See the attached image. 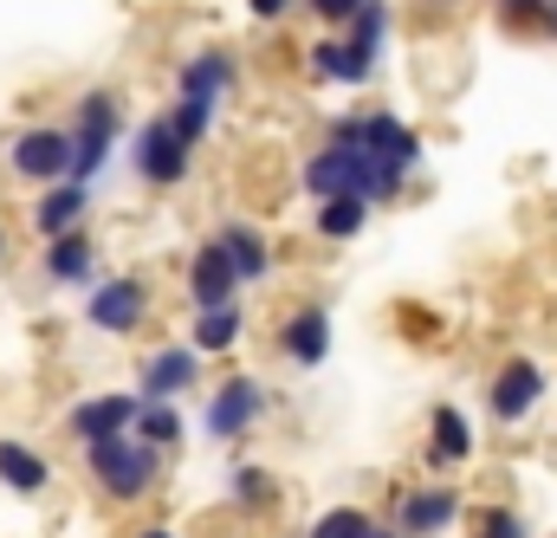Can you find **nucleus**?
Returning <instances> with one entry per match:
<instances>
[{
    "label": "nucleus",
    "mask_w": 557,
    "mask_h": 538,
    "mask_svg": "<svg viewBox=\"0 0 557 538\" xmlns=\"http://www.w3.org/2000/svg\"><path fill=\"white\" fill-rule=\"evenodd\" d=\"M85 461H91V480L111 493V500H143L156 487V448L143 435H104V441H85Z\"/></svg>",
    "instance_id": "1"
},
{
    "label": "nucleus",
    "mask_w": 557,
    "mask_h": 538,
    "mask_svg": "<svg viewBox=\"0 0 557 538\" xmlns=\"http://www.w3.org/2000/svg\"><path fill=\"white\" fill-rule=\"evenodd\" d=\"M117 98L111 91H85L78 98V124H72V182H91L98 175V162L111 156V143H117Z\"/></svg>",
    "instance_id": "2"
},
{
    "label": "nucleus",
    "mask_w": 557,
    "mask_h": 538,
    "mask_svg": "<svg viewBox=\"0 0 557 538\" xmlns=\"http://www.w3.org/2000/svg\"><path fill=\"white\" fill-rule=\"evenodd\" d=\"M143 311H149V285H143L137 272H124V279H104V285L91 292V305H85V318H91L98 331H111V338L137 331Z\"/></svg>",
    "instance_id": "3"
},
{
    "label": "nucleus",
    "mask_w": 557,
    "mask_h": 538,
    "mask_svg": "<svg viewBox=\"0 0 557 538\" xmlns=\"http://www.w3.org/2000/svg\"><path fill=\"white\" fill-rule=\"evenodd\" d=\"M247 279L234 267V254H227V241L214 234L201 254H195V267H188V298H195V311H214V305H234V292H240Z\"/></svg>",
    "instance_id": "4"
},
{
    "label": "nucleus",
    "mask_w": 557,
    "mask_h": 538,
    "mask_svg": "<svg viewBox=\"0 0 557 538\" xmlns=\"http://www.w3.org/2000/svg\"><path fill=\"white\" fill-rule=\"evenodd\" d=\"M539 396H545V370H539L532 357L499 364V370H493V383H486V403H493L499 421H525V415L539 408Z\"/></svg>",
    "instance_id": "5"
},
{
    "label": "nucleus",
    "mask_w": 557,
    "mask_h": 538,
    "mask_svg": "<svg viewBox=\"0 0 557 538\" xmlns=\"http://www.w3.org/2000/svg\"><path fill=\"white\" fill-rule=\"evenodd\" d=\"M72 131H26L13 136V169L33 175V182H65L72 175Z\"/></svg>",
    "instance_id": "6"
},
{
    "label": "nucleus",
    "mask_w": 557,
    "mask_h": 538,
    "mask_svg": "<svg viewBox=\"0 0 557 538\" xmlns=\"http://www.w3.org/2000/svg\"><path fill=\"white\" fill-rule=\"evenodd\" d=\"M137 169L156 188H175V182L188 175V143H182V131H175L169 118H156V124L137 136Z\"/></svg>",
    "instance_id": "7"
},
{
    "label": "nucleus",
    "mask_w": 557,
    "mask_h": 538,
    "mask_svg": "<svg viewBox=\"0 0 557 538\" xmlns=\"http://www.w3.org/2000/svg\"><path fill=\"white\" fill-rule=\"evenodd\" d=\"M260 421V383L253 377H234V383H221L214 396H208V435L214 441H234V435H247Z\"/></svg>",
    "instance_id": "8"
},
{
    "label": "nucleus",
    "mask_w": 557,
    "mask_h": 538,
    "mask_svg": "<svg viewBox=\"0 0 557 538\" xmlns=\"http://www.w3.org/2000/svg\"><path fill=\"white\" fill-rule=\"evenodd\" d=\"M278 351L292 357V364H324L331 357V311L324 305H298L285 325H278Z\"/></svg>",
    "instance_id": "9"
},
{
    "label": "nucleus",
    "mask_w": 557,
    "mask_h": 538,
    "mask_svg": "<svg viewBox=\"0 0 557 538\" xmlns=\"http://www.w3.org/2000/svg\"><path fill=\"white\" fill-rule=\"evenodd\" d=\"M460 519V493L454 487H421L403 493V538H434Z\"/></svg>",
    "instance_id": "10"
},
{
    "label": "nucleus",
    "mask_w": 557,
    "mask_h": 538,
    "mask_svg": "<svg viewBox=\"0 0 557 538\" xmlns=\"http://www.w3.org/2000/svg\"><path fill=\"white\" fill-rule=\"evenodd\" d=\"M137 415H143V396H91V403L72 408V435L78 441H104V435L137 428Z\"/></svg>",
    "instance_id": "11"
},
{
    "label": "nucleus",
    "mask_w": 557,
    "mask_h": 538,
    "mask_svg": "<svg viewBox=\"0 0 557 538\" xmlns=\"http://www.w3.org/2000/svg\"><path fill=\"white\" fill-rule=\"evenodd\" d=\"M311 65H318V78H337V85H363V78L376 72V46H363V39H324Z\"/></svg>",
    "instance_id": "12"
},
{
    "label": "nucleus",
    "mask_w": 557,
    "mask_h": 538,
    "mask_svg": "<svg viewBox=\"0 0 557 538\" xmlns=\"http://www.w3.org/2000/svg\"><path fill=\"white\" fill-rule=\"evenodd\" d=\"M195 351H182V344H169V351H156L149 357V370H143V396H162V403H175L188 383H195Z\"/></svg>",
    "instance_id": "13"
},
{
    "label": "nucleus",
    "mask_w": 557,
    "mask_h": 538,
    "mask_svg": "<svg viewBox=\"0 0 557 538\" xmlns=\"http://www.w3.org/2000/svg\"><path fill=\"white\" fill-rule=\"evenodd\" d=\"M363 149H370V156H383V162H403V169L421 156L416 131H409L403 118H389V111H370V118H363Z\"/></svg>",
    "instance_id": "14"
},
{
    "label": "nucleus",
    "mask_w": 557,
    "mask_h": 538,
    "mask_svg": "<svg viewBox=\"0 0 557 538\" xmlns=\"http://www.w3.org/2000/svg\"><path fill=\"white\" fill-rule=\"evenodd\" d=\"M234 85V59L227 52H195L182 65V98H201V105H221V91Z\"/></svg>",
    "instance_id": "15"
},
{
    "label": "nucleus",
    "mask_w": 557,
    "mask_h": 538,
    "mask_svg": "<svg viewBox=\"0 0 557 538\" xmlns=\"http://www.w3.org/2000/svg\"><path fill=\"white\" fill-rule=\"evenodd\" d=\"M467 454H473V428H467V415H460V408H434V421H428V461H447V467H454V461H467Z\"/></svg>",
    "instance_id": "16"
},
{
    "label": "nucleus",
    "mask_w": 557,
    "mask_h": 538,
    "mask_svg": "<svg viewBox=\"0 0 557 538\" xmlns=\"http://www.w3.org/2000/svg\"><path fill=\"white\" fill-rule=\"evenodd\" d=\"M85 201H91V195H85V182H72V188H52V195L39 201V215H33V221H39V234H46V241L72 234V228H78V215H85Z\"/></svg>",
    "instance_id": "17"
},
{
    "label": "nucleus",
    "mask_w": 557,
    "mask_h": 538,
    "mask_svg": "<svg viewBox=\"0 0 557 538\" xmlns=\"http://www.w3.org/2000/svg\"><path fill=\"white\" fill-rule=\"evenodd\" d=\"M363 221H370V201H363V195H331V201H318V234H324V241H357Z\"/></svg>",
    "instance_id": "18"
},
{
    "label": "nucleus",
    "mask_w": 557,
    "mask_h": 538,
    "mask_svg": "<svg viewBox=\"0 0 557 538\" xmlns=\"http://www.w3.org/2000/svg\"><path fill=\"white\" fill-rule=\"evenodd\" d=\"M0 480H7L13 493H46L52 467H46L33 448H20V441H0Z\"/></svg>",
    "instance_id": "19"
},
{
    "label": "nucleus",
    "mask_w": 557,
    "mask_h": 538,
    "mask_svg": "<svg viewBox=\"0 0 557 538\" xmlns=\"http://www.w3.org/2000/svg\"><path fill=\"white\" fill-rule=\"evenodd\" d=\"M46 272L59 279V285H78L85 272H91V241L72 228V234H59L52 247H46Z\"/></svg>",
    "instance_id": "20"
},
{
    "label": "nucleus",
    "mask_w": 557,
    "mask_h": 538,
    "mask_svg": "<svg viewBox=\"0 0 557 538\" xmlns=\"http://www.w3.org/2000/svg\"><path fill=\"white\" fill-rule=\"evenodd\" d=\"M221 241H227V254H234V267H240V279H267V267H273V254H267V234L260 228H221Z\"/></svg>",
    "instance_id": "21"
},
{
    "label": "nucleus",
    "mask_w": 557,
    "mask_h": 538,
    "mask_svg": "<svg viewBox=\"0 0 557 538\" xmlns=\"http://www.w3.org/2000/svg\"><path fill=\"white\" fill-rule=\"evenodd\" d=\"M137 435L149 441V448H182V408L162 403V396H143Z\"/></svg>",
    "instance_id": "22"
},
{
    "label": "nucleus",
    "mask_w": 557,
    "mask_h": 538,
    "mask_svg": "<svg viewBox=\"0 0 557 538\" xmlns=\"http://www.w3.org/2000/svg\"><path fill=\"white\" fill-rule=\"evenodd\" d=\"M240 344V305H214L195 318V351H234Z\"/></svg>",
    "instance_id": "23"
},
{
    "label": "nucleus",
    "mask_w": 557,
    "mask_h": 538,
    "mask_svg": "<svg viewBox=\"0 0 557 538\" xmlns=\"http://www.w3.org/2000/svg\"><path fill=\"white\" fill-rule=\"evenodd\" d=\"M311 538H376V526H370V513L337 506V513H324V519L311 526Z\"/></svg>",
    "instance_id": "24"
},
{
    "label": "nucleus",
    "mask_w": 557,
    "mask_h": 538,
    "mask_svg": "<svg viewBox=\"0 0 557 538\" xmlns=\"http://www.w3.org/2000/svg\"><path fill=\"white\" fill-rule=\"evenodd\" d=\"M169 124H175V131H182V143L195 149V143L208 136V124H214V105H201V98H182V105L169 111Z\"/></svg>",
    "instance_id": "25"
},
{
    "label": "nucleus",
    "mask_w": 557,
    "mask_h": 538,
    "mask_svg": "<svg viewBox=\"0 0 557 538\" xmlns=\"http://www.w3.org/2000/svg\"><path fill=\"white\" fill-rule=\"evenodd\" d=\"M383 33H389V7H383V0H363V7H357V20H350V39L383 46Z\"/></svg>",
    "instance_id": "26"
},
{
    "label": "nucleus",
    "mask_w": 557,
    "mask_h": 538,
    "mask_svg": "<svg viewBox=\"0 0 557 538\" xmlns=\"http://www.w3.org/2000/svg\"><path fill=\"white\" fill-rule=\"evenodd\" d=\"M234 493H240V506H267V493H273V480H267L260 467H240V474H234Z\"/></svg>",
    "instance_id": "27"
},
{
    "label": "nucleus",
    "mask_w": 557,
    "mask_h": 538,
    "mask_svg": "<svg viewBox=\"0 0 557 538\" xmlns=\"http://www.w3.org/2000/svg\"><path fill=\"white\" fill-rule=\"evenodd\" d=\"M552 13V0H499V20H512V26H539Z\"/></svg>",
    "instance_id": "28"
},
{
    "label": "nucleus",
    "mask_w": 557,
    "mask_h": 538,
    "mask_svg": "<svg viewBox=\"0 0 557 538\" xmlns=\"http://www.w3.org/2000/svg\"><path fill=\"white\" fill-rule=\"evenodd\" d=\"M486 538H525V526L512 519V513H486V526H480Z\"/></svg>",
    "instance_id": "29"
},
{
    "label": "nucleus",
    "mask_w": 557,
    "mask_h": 538,
    "mask_svg": "<svg viewBox=\"0 0 557 538\" xmlns=\"http://www.w3.org/2000/svg\"><path fill=\"white\" fill-rule=\"evenodd\" d=\"M311 7H318L324 20H357V7H363V0H311Z\"/></svg>",
    "instance_id": "30"
},
{
    "label": "nucleus",
    "mask_w": 557,
    "mask_h": 538,
    "mask_svg": "<svg viewBox=\"0 0 557 538\" xmlns=\"http://www.w3.org/2000/svg\"><path fill=\"white\" fill-rule=\"evenodd\" d=\"M247 7H253V20H278V13H285L292 0H247Z\"/></svg>",
    "instance_id": "31"
},
{
    "label": "nucleus",
    "mask_w": 557,
    "mask_h": 538,
    "mask_svg": "<svg viewBox=\"0 0 557 538\" xmlns=\"http://www.w3.org/2000/svg\"><path fill=\"white\" fill-rule=\"evenodd\" d=\"M137 538H175V533H137Z\"/></svg>",
    "instance_id": "32"
},
{
    "label": "nucleus",
    "mask_w": 557,
    "mask_h": 538,
    "mask_svg": "<svg viewBox=\"0 0 557 538\" xmlns=\"http://www.w3.org/2000/svg\"><path fill=\"white\" fill-rule=\"evenodd\" d=\"M383 538H389V533H383Z\"/></svg>",
    "instance_id": "33"
},
{
    "label": "nucleus",
    "mask_w": 557,
    "mask_h": 538,
    "mask_svg": "<svg viewBox=\"0 0 557 538\" xmlns=\"http://www.w3.org/2000/svg\"><path fill=\"white\" fill-rule=\"evenodd\" d=\"M480 538H486V533H480Z\"/></svg>",
    "instance_id": "34"
}]
</instances>
